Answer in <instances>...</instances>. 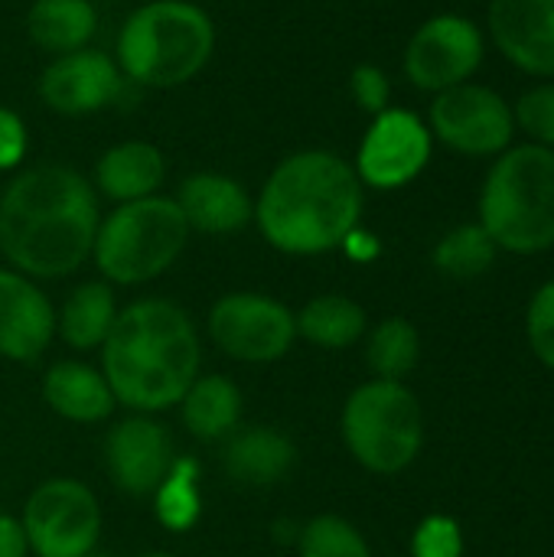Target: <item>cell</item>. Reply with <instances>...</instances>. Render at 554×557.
<instances>
[{
    "label": "cell",
    "instance_id": "cell-1",
    "mask_svg": "<svg viewBox=\"0 0 554 557\" xmlns=\"http://www.w3.org/2000/svg\"><path fill=\"white\" fill-rule=\"evenodd\" d=\"M98 222L91 183L72 166L39 163L0 196V255L33 281L69 277L91 258Z\"/></svg>",
    "mask_w": 554,
    "mask_h": 557
},
{
    "label": "cell",
    "instance_id": "cell-2",
    "mask_svg": "<svg viewBox=\"0 0 554 557\" xmlns=\"http://www.w3.org/2000/svg\"><path fill=\"white\" fill-rule=\"evenodd\" d=\"M362 199L366 186L349 160L333 150H297L264 180L255 222L284 255H327L359 225Z\"/></svg>",
    "mask_w": 554,
    "mask_h": 557
},
{
    "label": "cell",
    "instance_id": "cell-3",
    "mask_svg": "<svg viewBox=\"0 0 554 557\" xmlns=\"http://www.w3.org/2000/svg\"><path fill=\"white\" fill-rule=\"evenodd\" d=\"M199 336L183 307L147 297L118 310L101 343V375L118 405L153 414L183 401L199 375Z\"/></svg>",
    "mask_w": 554,
    "mask_h": 557
},
{
    "label": "cell",
    "instance_id": "cell-4",
    "mask_svg": "<svg viewBox=\"0 0 554 557\" xmlns=\"http://www.w3.org/2000/svg\"><path fill=\"white\" fill-rule=\"evenodd\" d=\"M480 225L500 251L542 255L554 248V150L513 144L503 150L480 189Z\"/></svg>",
    "mask_w": 554,
    "mask_h": 557
},
{
    "label": "cell",
    "instance_id": "cell-5",
    "mask_svg": "<svg viewBox=\"0 0 554 557\" xmlns=\"http://www.w3.org/2000/svg\"><path fill=\"white\" fill-rule=\"evenodd\" d=\"M216 49L209 13L189 0H150L118 33V69L147 88H176L196 78Z\"/></svg>",
    "mask_w": 554,
    "mask_h": 557
},
{
    "label": "cell",
    "instance_id": "cell-6",
    "mask_svg": "<svg viewBox=\"0 0 554 557\" xmlns=\"http://www.w3.org/2000/svg\"><path fill=\"white\" fill-rule=\"evenodd\" d=\"M189 242V225L167 196L121 202L98 222L91 258L111 284H147L170 271Z\"/></svg>",
    "mask_w": 554,
    "mask_h": 557
},
{
    "label": "cell",
    "instance_id": "cell-7",
    "mask_svg": "<svg viewBox=\"0 0 554 557\" xmlns=\"http://www.w3.org/2000/svg\"><path fill=\"white\" fill-rule=\"evenodd\" d=\"M340 428L353 460L379 476L408 470L424 444V414L415 392L385 379H372L346 398Z\"/></svg>",
    "mask_w": 554,
    "mask_h": 557
},
{
    "label": "cell",
    "instance_id": "cell-8",
    "mask_svg": "<svg viewBox=\"0 0 554 557\" xmlns=\"http://www.w3.org/2000/svg\"><path fill=\"white\" fill-rule=\"evenodd\" d=\"M428 131L438 144L470 160H496L519 134L513 101L483 82H464L434 95Z\"/></svg>",
    "mask_w": 554,
    "mask_h": 557
},
{
    "label": "cell",
    "instance_id": "cell-9",
    "mask_svg": "<svg viewBox=\"0 0 554 557\" xmlns=\"http://www.w3.org/2000/svg\"><path fill=\"white\" fill-rule=\"evenodd\" d=\"M20 522L36 557H85L101 535V506L88 486L59 476L29 493Z\"/></svg>",
    "mask_w": 554,
    "mask_h": 557
},
{
    "label": "cell",
    "instance_id": "cell-10",
    "mask_svg": "<svg viewBox=\"0 0 554 557\" xmlns=\"http://www.w3.org/2000/svg\"><path fill=\"white\" fill-rule=\"evenodd\" d=\"M487 59V33L460 13H438L424 20L405 46V75L418 91L441 95L454 85L473 82Z\"/></svg>",
    "mask_w": 554,
    "mask_h": 557
},
{
    "label": "cell",
    "instance_id": "cell-11",
    "mask_svg": "<svg viewBox=\"0 0 554 557\" xmlns=\"http://www.w3.org/2000/svg\"><path fill=\"white\" fill-rule=\"evenodd\" d=\"M212 343L238 362H278L297 339L294 313L268 294H225L209 310Z\"/></svg>",
    "mask_w": 554,
    "mask_h": 557
},
{
    "label": "cell",
    "instance_id": "cell-12",
    "mask_svg": "<svg viewBox=\"0 0 554 557\" xmlns=\"http://www.w3.org/2000/svg\"><path fill=\"white\" fill-rule=\"evenodd\" d=\"M431 153L434 137L428 131V121H421L408 108H385L372 117L353 170L362 186L389 193L415 183L431 163Z\"/></svg>",
    "mask_w": 554,
    "mask_h": 557
},
{
    "label": "cell",
    "instance_id": "cell-13",
    "mask_svg": "<svg viewBox=\"0 0 554 557\" xmlns=\"http://www.w3.org/2000/svg\"><path fill=\"white\" fill-rule=\"evenodd\" d=\"M487 39L513 69L554 78V0H490Z\"/></svg>",
    "mask_w": 554,
    "mask_h": 557
},
{
    "label": "cell",
    "instance_id": "cell-14",
    "mask_svg": "<svg viewBox=\"0 0 554 557\" xmlns=\"http://www.w3.org/2000/svg\"><path fill=\"white\" fill-rule=\"evenodd\" d=\"M124 88V75L118 62L101 52V49H75L65 55H56L42 78H39V95L42 101L69 117L78 114H95L108 104L118 101Z\"/></svg>",
    "mask_w": 554,
    "mask_h": 557
},
{
    "label": "cell",
    "instance_id": "cell-15",
    "mask_svg": "<svg viewBox=\"0 0 554 557\" xmlns=\"http://www.w3.org/2000/svg\"><path fill=\"white\" fill-rule=\"evenodd\" d=\"M176 460L173 437L147 414H134L111 428L104 441V467L127 496H153Z\"/></svg>",
    "mask_w": 554,
    "mask_h": 557
},
{
    "label": "cell",
    "instance_id": "cell-16",
    "mask_svg": "<svg viewBox=\"0 0 554 557\" xmlns=\"http://www.w3.org/2000/svg\"><path fill=\"white\" fill-rule=\"evenodd\" d=\"M56 336V310L33 277L0 268V356L36 362Z\"/></svg>",
    "mask_w": 554,
    "mask_h": 557
},
{
    "label": "cell",
    "instance_id": "cell-17",
    "mask_svg": "<svg viewBox=\"0 0 554 557\" xmlns=\"http://www.w3.org/2000/svg\"><path fill=\"white\" fill-rule=\"evenodd\" d=\"M176 206L189 232L232 235L255 219V202L245 186L225 173H193L180 183Z\"/></svg>",
    "mask_w": 554,
    "mask_h": 557
},
{
    "label": "cell",
    "instance_id": "cell-18",
    "mask_svg": "<svg viewBox=\"0 0 554 557\" xmlns=\"http://www.w3.org/2000/svg\"><path fill=\"white\" fill-rule=\"evenodd\" d=\"M163 176H167V160H163L160 147H153L147 140L114 144L95 163V186H98V193H104L118 206L157 196Z\"/></svg>",
    "mask_w": 554,
    "mask_h": 557
},
{
    "label": "cell",
    "instance_id": "cell-19",
    "mask_svg": "<svg viewBox=\"0 0 554 557\" xmlns=\"http://www.w3.org/2000/svg\"><path fill=\"white\" fill-rule=\"evenodd\" d=\"M297 463L294 444L274 428H248L235 431L222 450V467L229 480L242 486H274Z\"/></svg>",
    "mask_w": 554,
    "mask_h": 557
},
{
    "label": "cell",
    "instance_id": "cell-20",
    "mask_svg": "<svg viewBox=\"0 0 554 557\" xmlns=\"http://www.w3.org/2000/svg\"><path fill=\"white\" fill-rule=\"evenodd\" d=\"M46 405L75 424H98L114 411V395L101 372L82 362H56L42 379Z\"/></svg>",
    "mask_w": 554,
    "mask_h": 557
},
{
    "label": "cell",
    "instance_id": "cell-21",
    "mask_svg": "<svg viewBox=\"0 0 554 557\" xmlns=\"http://www.w3.org/2000/svg\"><path fill=\"white\" fill-rule=\"evenodd\" d=\"M183 424L196 441H229L238 431L242 392L225 375H196L183 395Z\"/></svg>",
    "mask_w": 554,
    "mask_h": 557
},
{
    "label": "cell",
    "instance_id": "cell-22",
    "mask_svg": "<svg viewBox=\"0 0 554 557\" xmlns=\"http://www.w3.org/2000/svg\"><path fill=\"white\" fill-rule=\"evenodd\" d=\"M95 29H98V13L91 0H33L26 13L29 39L52 55L85 49Z\"/></svg>",
    "mask_w": 554,
    "mask_h": 557
},
{
    "label": "cell",
    "instance_id": "cell-23",
    "mask_svg": "<svg viewBox=\"0 0 554 557\" xmlns=\"http://www.w3.org/2000/svg\"><path fill=\"white\" fill-rule=\"evenodd\" d=\"M297 320V336L320 349H349L366 333V310L343 294H320L304 304Z\"/></svg>",
    "mask_w": 554,
    "mask_h": 557
},
{
    "label": "cell",
    "instance_id": "cell-24",
    "mask_svg": "<svg viewBox=\"0 0 554 557\" xmlns=\"http://www.w3.org/2000/svg\"><path fill=\"white\" fill-rule=\"evenodd\" d=\"M118 320L114 294L101 281H88L69 294L59 313V333L72 349H101Z\"/></svg>",
    "mask_w": 554,
    "mask_h": 557
},
{
    "label": "cell",
    "instance_id": "cell-25",
    "mask_svg": "<svg viewBox=\"0 0 554 557\" xmlns=\"http://www.w3.org/2000/svg\"><path fill=\"white\" fill-rule=\"evenodd\" d=\"M202 470L193 457H176L167 480L153 493V516L167 532H189L202 516Z\"/></svg>",
    "mask_w": 554,
    "mask_h": 557
},
{
    "label": "cell",
    "instance_id": "cell-26",
    "mask_svg": "<svg viewBox=\"0 0 554 557\" xmlns=\"http://www.w3.org/2000/svg\"><path fill=\"white\" fill-rule=\"evenodd\" d=\"M496 242L490 238V232L480 225V222H467V225H457L451 228L438 245H434V268L444 274V277H454V281H473L480 274H487L493 264H496Z\"/></svg>",
    "mask_w": 554,
    "mask_h": 557
},
{
    "label": "cell",
    "instance_id": "cell-27",
    "mask_svg": "<svg viewBox=\"0 0 554 557\" xmlns=\"http://www.w3.org/2000/svg\"><path fill=\"white\" fill-rule=\"evenodd\" d=\"M418 359H421V336L415 323H408L405 317H389L369 333L366 362L376 372V379L402 382L405 375H411Z\"/></svg>",
    "mask_w": 554,
    "mask_h": 557
},
{
    "label": "cell",
    "instance_id": "cell-28",
    "mask_svg": "<svg viewBox=\"0 0 554 557\" xmlns=\"http://www.w3.org/2000/svg\"><path fill=\"white\" fill-rule=\"evenodd\" d=\"M300 557H372L362 532L340 516H317L300 532Z\"/></svg>",
    "mask_w": 554,
    "mask_h": 557
},
{
    "label": "cell",
    "instance_id": "cell-29",
    "mask_svg": "<svg viewBox=\"0 0 554 557\" xmlns=\"http://www.w3.org/2000/svg\"><path fill=\"white\" fill-rule=\"evenodd\" d=\"M516 131L526 134L529 144L554 150V78L535 82L513 101Z\"/></svg>",
    "mask_w": 554,
    "mask_h": 557
},
{
    "label": "cell",
    "instance_id": "cell-30",
    "mask_svg": "<svg viewBox=\"0 0 554 557\" xmlns=\"http://www.w3.org/2000/svg\"><path fill=\"white\" fill-rule=\"evenodd\" d=\"M526 336L535 359L554 372V277L542 284L526 310Z\"/></svg>",
    "mask_w": 554,
    "mask_h": 557
},
{
    "label": "cell",
    "instance_id": "cell-31",
    "mask_svg": "<svg viewBox=\"0 0 554 557\" xmlns=\"http://www.w3.org/2000/svg\"><path fill=\"white\" fill-rule=\"evenodd\" d=\"M411 557H464V532L451 516H428L411 535Z\"/></svg>",
    "mask_w": 554,
    "mask_h": 557
},
{
    "label": "cell",
    "instance_id": "cell-32",
    "mask_svg": "<svg viewBox=\"0 0 554 557\" xmlns=\"http://www.w3.org/2000/svg\"><path fill=\"white\" fill-rule=\"evenodd\" d=\"M349 91H353V101L366 111V114H382L385 108H392V82L389 75L372 65V62H362L353 69L349 75Z\"/></svg>",
    "mask_w": 554,
    "mask_h": 557
},
{
    "label": "cell",
    "instance_id": "cell-33",
    "mask_svg": "<svg viewBox=\"0 0 554 557\" xmlns=\"http://www.w3.org/2000/svg\"><path fill=\"white\" fill-rule=\"evenodd\" d=\"M29 134L16 111L0 108V170H16L26 157Z\"/></svg>",
    "mask_w": 554,
    "mask_h": 557
},
{
    "label": "cell",
    "instance_id": "cell-34",
    "mask_svg": "<svg viewBox=\"0 0 554 557\" xmlns=\"http://www.w3.org/2000/svg\"><path fill=\"white\" fill-rule=\"evenodd\" d=\"M343 255L349 258V261H356V264H369V261H376L379 255H382V242L372 235V232H366L362 225H356L346 238H343Z\"/></svg>",
    "mask_w": 554,
    "mask_h": 557
},
{
    "label": "cell",
    "instance_id": "cell-35",
    "mask_svg": "<svg viewBox=\"0 0 554 557\" xmlns=\"http://www.w3.org/2000/svg\"><path fill=\"white\" fill-rule=\"evenodd\" d=\"M29 542L23 532V522L13 516H0V557H26Z\"/></svg>",
    "mask_w": 554,
    "mask_h": 557
},
{
    "label": "cell",
    "instance_id": "cell-36",
    "mask_svg": "<svg viewBox=\"0 0 554 557\" xmlns=\"http://www.w3.org/2000/svg\"><path fill=\"white\" fill-rule=\"evenodd\" d=\"M85 557H111V555H101V552H88Z\"/></svg>",
    "mask_w": 554,
    "mask_h": 557
},
{
    "label": "cell",
    "instance_id": "cell-37",
    "mask_svg": "<svg viewBox=\"0 0 554 557\" xmlns=\"http://www.w3.org/2000/svg\"><path fill=\"white\" fill-rule=\"evenodd\" d=\"M144 557H173V555H144Z\"/></svg>",
    "mask_w": 554,
    "mask_h": 557
}]
</instances>
